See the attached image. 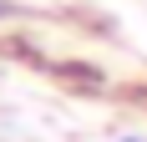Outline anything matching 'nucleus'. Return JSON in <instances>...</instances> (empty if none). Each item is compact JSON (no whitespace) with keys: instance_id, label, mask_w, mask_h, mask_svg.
Returning <instances> with one entry per match:
<instances>
[{"instance_id":"1","label":"nucleus","mask_w":147,"mask_h":142,"mask_svg":"<svg viewBox=\"0 0 147 142\" xmlns=\"http://www.w3.org/2000/svg\"><path fill=\"white\" fill-rule=\"evenodd\" d=\"M0 15H5V5H0Z\"/></svg>"}]
</instances>
